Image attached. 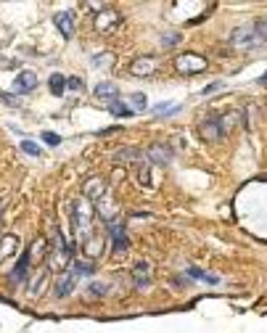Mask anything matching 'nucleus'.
I'll use <instances>...</instances> for the list:
<instances>
[{"label":"nucleus","instance_id":"1","mask_svg":"<svg viewBox=\"0 0 267 333\" xmlns=\"http://www.w3.org/2000/svg\"><path fill=\"white\" fill-rule=\"evenodd\" d=\"M72 217H74V240L85 244V240L93 236V217H96V209H93V204H90V198L80 196L74 201Z\"/></svg>","mask_w":267,"mask_h":333},{"label":"nucleus","instance_id":"2","mask_svg":"<svg viewBox=\"0 0 267 333\" xmlns=\"http://www.w3.org/2000/svg\"><path fill=\"white\" fill-rule=\"evenodd\" d=\"M69 259H72V246L64 244V236L61 230L56 228V236H53V248H50V259H48V267L56 270L58 275L69 270Z\"/></svg>","mask_w":267,"mask_h":333},{"label":"nucleus","instance_id":"3","mask_svg":"<svg viewBox=\"0 0 267 333\" xmlns=\"http://www.w3.org/2000/svg\"><path fill=\"white\" fill-rule=\"evenodd\" d=\"M174 66H178L180 74H198V72H204L206 69V58L204 56H198V53H182L174 58Z\"/></svg>","mask_w":267,"mask_h":333},{"label":"nucleus","instance_id":"4","mask_svg":"<svg viewBox=\"0 0 267 333\" xmlns=\"http://www.w3.org/2000/svg\"><path fill=\"white\" fill-rule=\"evenodd\" d=\"M159 58L156 56H138V58L130 64V74L132 77H151V74H156V69H159Z\"/></svg>","mask_w":267,"mask_h":333},{"label":"nucleus","instance_id":"5","mask_svg":"<svg viewBox=\"0 0 267 333\" xmlns=\"http://www.w3.org/2000/svg\"><path fill=\"white\" fill-rule=\"evenodd\" d=\"M228 132V122L225 116H209L204 124H201V135L206 138V140H220V138H225Z\"/></svg>","mask_w":267,"mask_h":333},{"label":"nucleus","instance_id":"6","mask_svg":"<svg viewBox=\"0 0 267 333\" xmlns=\"http://www.w3.org/2000/svg\"><path fill=\"white\" fill-rule=\"evenodd\" d=\"M77 280H80V278H77L74 270L69 267L66 272H61V275L56 278V286H53V296H56V299H64V296H69L72 291H74Z\"/></svg>","mask_w":267,"mask_h":333},{"label":"nucleus","instance_id":"7","mask_svg":"<svg viewBox=\"0 0 267 333\" xmlns=\"http://www.w3.org/2000/svg\"><path fill=\"white\" fill-rule=\"evenodd\" d=\"M119 22H122V16H119L116 11H112V8H106V11H100L96 16V30L100 34H112L116 26H119Z\"/></svg>","mask_w":267,"mask_h":333},{"label":"nucleus","instance_id":"8","mask_svg":"<svg viewBox=\"0 0 267 333\" xmlns=\"http://www.w3.org/2000/svg\"><path fill=\"white\" fill-rule=\"evenodd\" d=\"M172 148L167 143H154L148 151H146V159H148L151 164H170L172 162Z\"/></svg>","mask_w":267,"mask_h":333},{"label":"nucleus","instance_id":"9","mask_svg":"<svg viewBox=\"0 0 267 333\" xmlns=\"http://www.w3.org/2000/svg\"><path fill=\"white\" fill-rule=\"evenodd\" d=\"M108 193V185L100 180V178H93V180H88L85 182V188H82V196L90 198V201H100Z\"/></svg>","mask_w":267,"mask_h":333},{"label":"nucleus","instance_id":"10","mask_svg":"<svg viewBox=\"0 0 267 333\" xmlns=\"http://www.w3.org/2000/svg\"><path fill=\"white\" fill-rule=\"evenodd\" d=\"M30 262H32V254H30V248H26V252H22L19 262H16V267H14V272L8 275V280H11V283H22L26 278V272H30Z\"/></svg>","mask_w":267,"mask_h":333},{"label":"nucleus","instance_id":"11","mask_svg":"<svg viewBox=\"0 0 267 333\" xmlns=\"http://www.w3.org/2000/svg\"><path fill=\"white\" fill-rule=\"evenodd\" d=\"M53 22H56L58 32L66 37V40L74 34V14H72V11H58L56 16H53Z\"/></svg>","mask_w":267,"mask_h":333},{"label":"nucleus","instance_id":"12","mask_svg":"<svg viewBox=\"0 0 267 333\" xmlns=\"http://www.w3.org/2000/svg\"><path fill=\"white\" fill-rule=\"evenodd\" d=\"M19 254V238L16 236H3L0 238V264L8 262L11 256Z\"/></svg>","mask_w":267,"mask_h":333},{"label":"nucleus","instance_id":"13","mask_svg":"<svg viewBox=\"0 0 267 333\" xmlns=\"http://www.w3.org/2000/svg\"><path fill=\"white\" fill-rule=\"evenodd\" d=\"M34 88H38V74L34 72H22L19 77L14 80V90L16 92H30Z\"/></svg>","mask_w":267,"mask_h":333},{"label":"nucleus","instance_id":"14","mask_svg":"<svg viewBox=\"0 0 267 333\" xmlns=\"http://www.w3.org/2000/svg\"><path fill=\"white\" fill-rule=\"evenodd\" d=\"M132 278H135L138 288H148V283H151V264L148 262H138L132 267Z\"/></svg>","mask_w":267,"mask_h":333},{"label":"nucleus","instance_id":"15","mask_svg":"<svg viewBox=\"0 0 267 333\" xmlns=\"http://www.w3.org/2000/svg\"><path fill=\"white\" fill-rule=\"evenodd\" d=\"M112 233H114V252L116 254H124L127 248H130V238H127L124 228L119 225V222H112Z\"/></svg>","mask_w":267,"mask_h":333},{"label":"nucleus","instance_id":"16","mask_svg":"<svg viewBox=\"0 0 267 333\" xmlns=\"http://www.w3.org/2000/svg\"><path fill=\"white\" fill-rule=\"evenodd\" d=\"M146 154H140L138 148H119L114 154V162L116 164H132V162H143Z\"/></svg>","mask_w":267,"mask_h":333},{"label":"nucleus","instance_id":"17","mask_svg":"<svg viewBox=\"0 0 267 333\" xmlns=\"http://www.w3.org/2000/svg\"><path fill=\"white\" fill-rule=\"evenodd\" d=\"M98 214L104 217L106 222H114V217L119 214V206H116V204L108 198V196H104V198L98 201Z\"/></svg>","mask_w":267,"mask_h":333},{"label":"nucleus","instance_id":"18","mask_svg":"<svg viewBox=\"0 0 267 333\" xmlns=\"http://www.w3.org/2000/svg\"><path fill=\"white\" fill-rule=\"evenodd\" d=\"M116 85L114 82H98L96 85V98H104V100H108V104H112V100H116Z\"/></svg>","mask_w":267,"mask_h":333},{"label":"nucleus","instance_id":"19","mask_svg":"<svg viewBox=\"0 0 267 333\" xmlns=\"http://www.w3.org/2000/svg\"><path fill=\"white\" fill-rule=\"evenodd\" d=\"M100 252H104V238L90 236L85 240V256H88V262H90V259H96V256H100Z\"/></svg>","mask_w":267,"mask_h":333},{"label":"nucleus","instance_id":"20","mask_svg":"<svg viewBox=\"0 0 267 333\" xmlns=\"http://www.w3.org/2000/svg\"><path fill=\"white\" fill-rule=\"evenodd\" d=\"M48 88L50 92H56V96H64V90H66V77L64 74H50V80H48Z\"/></svg>","mask_w":267,"mask_h":333},{"label":"nucleus","instance_id":"21","mask_svg":"<svg viewBox=\"0 0 267 333\" xmlns=\"http://www.w3.org/2000/svg\"><path fill=\"white\" fill-rule=\"evenodd\" d=\"M188 275L196 278V280H204V283H220L217 275H212V272H206V270H198V267H188Z\"/></svg>","mask_w":267,"mask_h":333},{"label":"nucleus","instance_id":"22","mask_svg":"<svg viewBox=\"0 0 267 333\" xmlns=\"http://www.w3.org/2000/svg\"><path fill=\"white\" fill-rule=\"evenodd\" d=\"M130 108H132V114H135V111H146V108H148V100H146L143 92H135V96H130Z\"/></svg>","mask_w":267,"mask_h":333},{"label":"nucleus","instance_id":"23","mask_svg":"<svg viewBox=\"0 0 267 333\" xmlns=\"http://www.w3.org/2000/svg\"><path fill=\"white\" fill-rule=\"evenodd\" d=\"M108 111H112L114 116H130L132 114V108L124 106L122 100H112V104H108Z\"/></svg>","mask_w":267,"mask_h":333},{"label":"nucleus","instance_id":"24","mask_svg":"<svg viewBox=\"0 0 267 333\" xmlns=\"http://www.w3.org/2000/svg\"><path fill=\"white\" fill-rule=\"evenodd\" d=\"M72 270H74L77 278H82V275H93L96 267H93V262H74V264H72Z\"/></svg>","mask_w":267,"mask_h":333},{"label":"nucleus","instance_id":"25","mask_svg":"<svg viewBox=\"0 0 267 333\" xmlns=\"http://www.w3.org/2000/svg\"><path fill=\"white\" fill-rule=\"evenodd\" d=\"M45 280H48V270H40L38 280H34V283H32V288H30V296H40V288L45 286Z\"/></svg>","mask_w":267,"mask_h":333},{"label":"nucleus","instance_id":"26","mask_svg":"<svg viewBox=\"0 0 267 333\" xmlns=\"http://www.w3.org/2000/svg\"><path fill=\"white\" fill-rule=\"evenodd\" d=\"M22 151L30 154V156H42V148L38 143H32V140H22Z\"/></svg>","mask_w":267,"mask_h":333},{"label":"nucleus","instance_id":"27","mask_svg":"<svg viewBox=\"0 0 267 333\" xmlns=\"http://www.w3.org/2000/svg\"><path fill=\"white\" fill-rule=\"evenodd\" d=\"M138 182H143L146 188H154V182H151V172H148V166H143V172L138 174Z\"/></svg>","mask_w":267,"mask_h":333},{"label":"nucleus","instance_id":"28","mask_svg":"<svg viewBox=\"0 0 267 333\" xmlns=\"http://www.w3.org/2000/svg\"><path fill=\"white\" fill-rule=\"evenodd\" d=\"M42 140L48 143V146H61V135H56V132H42Z\"/></svg>","mask_w":267,"mask_h":333},{"label":"nucleus","instance_id":"29","mask_svg":"<svg viewBox=\"0 0 267 333\" xmlns=\"http://www.w3.org/2000/svg\"><path fill=\"white\" fill-rule=\"evenodd\" d=\"M66 88L80 92V90H82V80H80V77H69V80H66Z\"/></svg>","mask_w":267,"mask_h":333},{"label":"nucleus","instance_id":"30","mask_svg":"<svg viewBox=\"0 0 267 333\" xmlns=\"http://www.w3.org/2000/svg\"><path fill=\"white\" fill-rule=\"evenodd\" d=\"M151 111H154V114H170V111H174V106H170V104H159V106H154Z\"/></svg>","mask_w":267,"mask_h":333},{"label":"nucleus","instance_id":"31","mask_svg":"<svg viewBox=\"0 0 267 333\" xmlns=\"http://www.w3.org/2000/svg\"><path fill=\"white\" fill-rule=\"evenodd\" d=\"M180 40H182V34H164L162 37L164 45H174V42H180Z\"/></svg>","mask_w":267,"mask_h":333},{"label":"nucleus","instance_id":"32","mask_svg":"<svg viewBox=\"0 0 267 333\" xmlns=\"http://www.w3.org/2000/svg\"><path fill=\"white\" fill-rule=\"evenodd\" d=\"M90 294H93V296L98 294V296H100V294H104V286H100V283H93V286H90Z\"/></svg>","mask_w":267,"mask_h":333},{"label":"nucleus","instance_id":"33","mask_svg":"<svg viewBox=\"0 0 267 333\" xmlns=\"http://www.w3.org/2000/svg\"><path fill=\"white\" fill-rule=\"evenodd\" d=\"M260 85H267V72H264L262 77H260Z\"/></svg>","mask_w":267,"mask_h":333}]
</instances>
